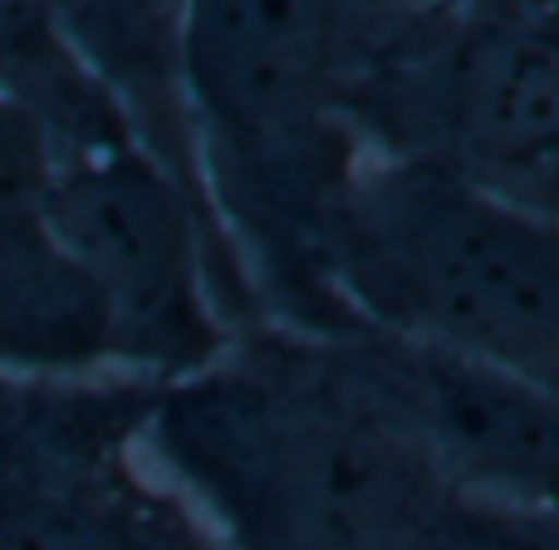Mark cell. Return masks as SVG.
<instances>
[{
	"label": "cell",
	"instance_id": "ba28073f",
	"mask_svg": "<svg viewBox=\"0 0 559 550\" xmlns=\"http://www.w3.org/2000/svg\"><path fill=\"white\" fill-rule=\"evenodd\" d=\"M49 187L45 124L0 94V378H98L114 368L104 300L55 236Z\"/></svg>",
	"mask_w": 559,
	"mask_h": 550
},
{
	"label": "cell",
	"instance_id": "30bf717a",
	"mask_svg": "<svg viewBox=\"0 0 559 550\" xmlns=\"http://www.w3.org/2000/svg\"><path fill=\"white\" fill-rule=\"evenodd\" d=\"M55 39L59 15L49 5H5L0 0V94H10Z\"/></svg>",
	"mask_w": 559,
	"mask_h": 550
},
{
	"label": "cell",
	"instance_id": "6da1fadb",
	"mask_svg": "<svg viewBox=\"0 0 559 550\" xmlns=\"http://www.w3.org/2000/svg\"><path fill=\"white\" fill-rule=\"evenodd\" d=\"M143 453L226 550H407L452 502L324 339L275 325L157 388Z\"/></svg>",
	"mask_w": 559,
	"mask_h": 550
},
{
	"label": "cell",
	"instance_id": "7a4b0ae2",
	"mask_svg": "<svg viewBox=\"0 0 559 550\" xmlns=\"http://www.w3.org/2000/svg\"><path fill=\"white\" fill-rule=\"evenodd\" d=\"M348 5L338 0H202L182 5L206 197L261 319L334 339L364 329L334 290V232L368 173L344 108Z\"/></svg>",
	"mask_w": 559,
	"mask_h": 550
},
{
	"label": "cell",
	"instance_id": "8fae6325",
	"mask_svg": "<svg viewBox=\"0 0 559 550\" xmlns=\"http://www.w3.org/2000/svg\"><path fill=\"white\" fill-rule=\"evenodd\" d=\"M555 10H559V5H555Z\"/></svg>",
	"mask_w": 559,
	"mask_h": 550
},
{
	"label": "cell",
	"instance_id": "52a82bcc",
	"mask_svg": "<svg viewBox=\"0 0 559 550\" xmlns=\"http://www.w3.org/2000/svg\"><path fill=\"white\" fill-rule=\"evenodd\" d=\"M348 388L423 457L452 502L559 506V394L378 329L324 339Z\"/></svg>",
	"mask_w": 559,
	"mask_h": 550
},
{
	"label": "cell",
	"instance_id": "5b68a950",
	"mask_svg": "<svg viewBox=\"0 0 559 550\" xmlns=\"http://www.w3.org/2000/svg\"><path fill=\"white\" fill-rule=\"evenodd\" d=\"M49 222L104 300L118 374L177 384L212 368L236 335L261 329L202 217L133 133L55 148Z\"/></svg>",
	"mask_w": 559,
	"mask_h": 550
},
{
	"label": "cell",
	"instance_id": "3957f363",
	"mask_svg": "<svg viewBox=\"0 0 559 550\" xmlns=\"http://www.w3.org/2000/svg\"><path fill=\"white\" fill-rule=\"evenodd\" d=\"M344 108L373 163H423L559 222V10L348 5Z\"/></svg>",
	"mask_w": 559,
	"mask_h": 550
},
{
	"label": "cell",
	"instance_id": "8992f818",
	"mask_svg": "<svg viewBox=\"0 0 559 550\" xmlns=\"http://www.w3.org/2000/svg\"><path fill=\"white\" fill-rule=\"evenodd\" d=\"M157 384L0 378V550H226L138 467Z\"/></svg>",
	"mask_w": 559,
	"mask_h": 550
},
{
	"label": "cell",
	"instance_id": "277c9868",
	"mask_svg": "<svg viewBox=\"0 0 559 550\" xmlns=\"http://www.w3.org/2000/svg\"><path fill=\"white\" fill-rule=\"evenodd\" d=\"M334 290L364 329L559 394V222L423 163H368L334 232Z\"/></svg>",
	"mask_w": 559,
	"mask_h": 550
},
{
	"label": "cell",
	"instance_id": "9c48e42d",
	"mask_svg": "<svg viewBox=\"0 0 559 550\" xmlns=\"http://www.w3.org/2000/svg\"><path fill=\"white\" fill-rule=\"evenodd\" d=\"M407 550H559V506L531 512V506L447 502Z\"/></svg>",
	"mask_w": 559,
	"mask_h": 550
}]
</instances>
